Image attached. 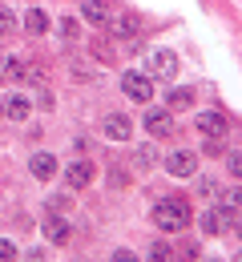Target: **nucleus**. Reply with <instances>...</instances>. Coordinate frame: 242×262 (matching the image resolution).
I'll return each mask as SVG.
<instances>
[{"instance_id": "obj_4", "label": "nucleus", "mask_w": 242, "mask_h": 262, "mask_svg": "<svg viewBox=\"0 0 242 262\" xmlns=\"http://www.w3.org/2000/svg\"><path fill=\"white\" fill-rule=\"evenodd\" d=\"M105 29H109V36H113L117 45H138L141 20H138V16H129V12H121V16H109V20H105Z\"/></svg>"}, {"instance_id": "obj_10", "label": "nucleus", "mask_w": 242, "mask_h": 262, "mask_svg": "<svg viewBox=\"0 0 242 262\" xmlns=\"http://www.w3.org/2000/svg\"><path fill=\"white\" fill-rule=\"evenodd\" d=\"M93 173H97V169H93V162H89V158H77V162L65 165V182H69L73 190H85V186L93 182Z\"/></svg>"}, {"instance_id": "obj_17", "label": "nucleus", "mask_w": 242, "mask_h": 262, "mask_svg": "<svg viewBox=\"0 0 242 262\" xmlns=\"http://www.w3.org/2000/svg\"><path fill=\"white\" fill-rule=\"evenodd\" d=\"M194 105V89H170L166 93V109H190Z\"/></svg>"}, {"instance_id": "obj_22", "label": "nucleus", "mask_w": 242, "mask_h": 262, "mask_svg": "<svg viewBox=\"0 0 242 262\" xmlns=\"http://www.w3.org/2000/svg\"><path fill=\"white\" fill-rule=\"evenodd\" d=\"M218 190H222V186H218L214 178H198V194H202V198H214Z\"/></svg>"}, {"instance_id": "obj_13", "label": "nucleus", "mask_w": 242, "mask_h": 262, "mask_svg": "<svg viewBox=\"0 0 242 262\" xmlns=\"http://www.w3.org/2000/svg\"><path fill=\"white\" fill-rule=\"evenodd\" d=\"M40 230H45V238H49V242H57V246H61V242H69V222H65L61 214H53V210H49V218L40 222Z\"/></svg>"}, {"instance_id": "obj_18", "label": "nucleus", "mask_w": 242, "mask_h": 262, "mask_svg": "<svg viewBox=\"0 0 242 262\" xmlns=\"http://www.w3.org/2000/svg\"><path fill=\"white\" fill-rule=\"evenodd\" d=\"M145 258H149V262H173L178 254L170 250V242H149V250H145Z\"/></svg>"}, {"instance_id": "obj_27", "label": "nucleus", "mask_w": 242, "mask_h": 262, "mask_svg": "<svg viewBox=\"0 0 242 262\" xmlns=\"http://www.w3.org/2000/svg\"><path fill=\"white\" fill-rule=\"evenodd\" d=\"M202 149H206L210 158H218V154H222V137H206V145H202Z\"/></svg>"}, {"instance_id": "obj_25", "label": "nucleus", "mask_w": 242, "mask_h": 262, "mask_svg": "<svg viewBox=\"0 0 242 262\" xmlns=\"http://www.w3.org/2000/svg\"><path fill=\"white\" fill-rule=\"evenodd\" d=\"M109 262H138V254H134V250H125V246H117V250L109 254Z\"/></svg>"}, {"instance_id": "obj_26", "label": "nucleus", "mask_w": 242, "mask_h": 262, "mask_svg": "<svg viewBox=\"0 0 242 262\" xmlns=\"http://www.w3.org/2000/svg\"><path fill=\"white\" fill-rule=\"evenodd\" d=\"M226 173H230V178H238V173H242V158H238V154H226Z\"/></svg>"}, {"instance_id": "obj_11", "label": "nucleus", "mask_w": 242, "mask_h": 262, "mask_svg": "<svg viewBox=\"0 0 242 262\" xmlns=\"http://www.w3.org/2000/svg\"><path fill=\"white\" fill-rule=\"evenodd\" d=\"M25 69H29L25 57L4 53V57H0V81H4V85H16V81H25Z\"/></svg>"}, {"instance_id": "obj_6", "label": "nucleus", "mask_w": 242, "mask_h": 262, "mask_svg": "<svg viewBox=\"0 0 242 262\" xmlns=\"http://www.w3.org/2000/svg\"><path fill=\"white\" fill-rule=\"evenodd\" d=\"M141 125H145L149 137H170L173 133V109H145Z\"/></svg>"}, {"instance_id": "obj_2", "label": "nucleus", "mask_w": 242, "mask_h": 262, "mask_svg": "<svg viewBox=\"0 0 242 262\" xmlns=\"http://www.w3.org/2000/svg\"><path fill=\"white\" fill-rule=\"evenodd\" d=\"M202 234H230V230L238 226V210H226V206H210L202 210Z\"/></svg>"}, {"instance_id": "obj_12", "label": "nucleus", "mask_w": 242, "mask_h": 262, "mask_svg": "<svg viewBox=\"0 0 242 262\" xmlns=\"http://www.w3.org/2000/svg\"><path fill=\"white\" fill-rule=\"evenodd\" d=\"M29 173H33L36 182L57 178V158H53V154H33V158H29Z\"/></svg>"}, {"instance_id": "obj_29", "label": "nucleus", "mask_w": 242, "mask_h": 262, "mask_svg": "<svg viewBox=\"0 0 242 262\" xmlns=\"http://www.w3.org/2000/svg\"><path fill=\"white\" fill-rule=\"evenodd\" d=\"M25 262H45V250H29V254H25Z\"/></svg>"}, {"instance_id": "obj_9", "label": "nucleus", "mask_w": 242, "mask_h": 262, "mask_svg": "<svg viewBox=\"0 0 242 262\" xmlns=\"http://www.w3.org/2000/svg\"><path fill=\"white\" fill-rule=\"evenodd\" d=\"M101 133L109 137V141H129L134 121H129L125 113H105V117H101Z\"/></svg>"}, {"instance_id": "obj_3", "label": "nucleus", "mask_w": 242, "mask_h": 262, "mask_svg": "<svg viewBox=\"0 0 242 262\" xmlns=\"http://www.w3.org/2000/svg\"><path fill=\"white\" fill-rule=\"evenodd\" d=\"M145 77L149 81H173L178 77V57H173L170 49H153L149 61H145Z\"/></svg>"}, {"instance_id": "obj_20", "label": "nucleus", "mask_w": 242, "mask_h": 262, "mask_svg": "<svg viewBox=\"0 0 242 262\" xmlns=\"http://www.w3.org/2000/svg\"><path fill=\"white\" fill-rule=\"evenodd\" d=\"M12 33H16V12L0 4V36H12Z\"/></svg>"}, {"instance_id": "obj_23", "label": "nucleus", "mask_w": 242, "mask_h": 262, "mask_svg": "<svg viewBox=\"0 0 242 262\" xmlns=\"http://www.w3.org/2000/svg\"><path fill=\"white\" fill-rule=\"evenodd\" d=\"M0 262H16V246L8 238H0Z\"/></svg>"}, {"instance_id": "obj_30", "label": "nucleus", "mask_w": 242, "mask_h": 262, "mask_svg": "<svg viewBox=\"0 0 242 262\" xmlns=\"http://www.w3.org/2000/svg\"><path fill=\"white\" fill-rule=\"evenodd\" d=\"M206 262H218V258H206Z\"/></svg>"}, {"instance_id": "obj_15", "label": "nucleus", "mask_w": 242, "mask_h": 262, "mask_svg": "<svg viewBox=\"0 0 242 262\" xmlns=\"http://www.w3.org/2000/svg\"><path fill=\"white\" fill-rule=\"evenodd\" d=\"M4 113H8V117H12V121H25V117H29V113H33V101L25 97V93H12V97L4 101Z\"/></svg>"}, {"instance_id": "obj_1", "label": "nucleus", "mask_w": 242, "mask_h": 262, "mask_svg": "<svg viewBox=\"0 0 242 262\" xmlns=\"http://www.w3.org/2000/svg\"><path fill=\"white\" fill-rule=\"evenodd\" d=\"M153 226L162 234H178V230L190 226V206L182 198H158L153 202Z\"/></svg>"}, {"instance_id": "obj_7", "label": "nucleus", "mask_w": 242, "mask_h": 262, "mask_svg": "<svg viewBox=\"0 0 242 262\" xmlns=\"http://www.w3.org/2000/svg\"><path fill=\"white\" fill-rule=\"evenodd\" d=\"M194 129L202 133V137H222V133H226V113H222V109H202V113L194 117Z\"/></svg>"}, {"instance_id": "obj_8", "label": "nucleus", "mask_w": 242, "mask_h": 262, "mask_svg": "<svg viewBox=\"0 0 242 262\" xmlns=\"http://www.w3.org/2000/svg\"><path fill=\"white\" fill-rule=\"evenodd\" d=\"M166 173L170 178H194L198 173V158L190 149H173L170 158H166Z\"/></svg>"}, {"instance_id": "obj_21", "label": "nucleus", "mask_w": 242, "mask_h": 262, "mask_svg": "<svg viewBox=\"0 0 242 262\" xmlns=\"http://www.w3.org/2000/svg\"><path fill=\"white\" fill-rule=\"evenodd\" d=\"M134 162H138V165H141V169H149V165L158 162V154H153V145H141L138 154H134Z\"/></svg>"}, {"instance_id": "obj_5", "label": "nucleus", "mask_w": 242, "mask_h": 262, "mask_svg": "<svg viewBox=\"0 0 242 262\" xmlns=\"http://www.w3.org/2000/svg\"><path fill=\"white\" fill-rule=\"evenodd\" d=\"M121 93L129 101H138V105H145V101L153 97V81H149L145 73H138V69H125V73H121Z\"/></svg>"}, {"instance_id": "obj_24", "label": "nucleus", "mask_w": 242, "mask_h": 262, "mask_svg": "<svg viewBox=\"0 0 242 262\" xmlns=\"http://www.w3.org/2000/svg\"><path fill=\"white\" fill-rule=\"evenodd\" d=\"M65 206H69V194H49V210H53V214H61Z\"/></svg>"}, {"instance_id": "obj_28", "label": "nucleus", "mask_w": 242, "mask_h": 262, "mask_svg": "<svg viewBox=\"0 0 242 262\" xmlns=\"http://www.w3.org/2000/svg\"><path fill=\"white\" fill-rule=\"evenodd\" d=\"M182 262H198V242H190V246L182 250Z\"/></svg>"}, {"instance_id": "obj_16", "label": "nucleus", "mask_w": 242, "mask_h": 262, "mask_svg": "<svg viewBox=\"0 0 242 262\" xmlns=\"http://www.w3.org/2000/svg\"><path fill=\"white\" fill-rule=\"evenodd\" d=\"M25 33H33V36L49 33V16H45L40 8H29V12H25Z\"/></svg>"}, {"instance_id": "obj_19", "label": "nucleus", "mask_w": 242, "mask_h": 262, "mask_svg": "<svg viewBox=\"0 0 242 262\" xmlns=\"http://www.w3.org/2000/svg\"><path fill=\"white\" fill-rule=\"evenodd\" d=\"M57 29H61V40H65V45H73V40L81 36V25H77L73 16H61V20H57Z\"/></svg>"}, {"instance_id": "obj_14", "label": "nucleus", "mask_w": 242, "mask_h": 262, "mask_svg": "<svg viewBox=\"0 0 242 262\" xmlns=\"http://www.w3.org/2000/svg\"><path fill=\"white\" fill-rule=\"evenodd\" d=\"M81 20L105 29V20H109V4H105V0H81Z\"/></svg>"}, {"instance_id": "obj_31", "label": "nucleus", "mask_w": 242, "mask_h": 262, "mask_svg": "<svg viewBox=\"0 0 242 262\" xmlns=\"http://www.w3.org/2000/svg\"><path fill=\"white\" fill-rule=\"evenodd\" d=\"M0 113H4V109H0Z\"/></svg>"}]
</instances>
